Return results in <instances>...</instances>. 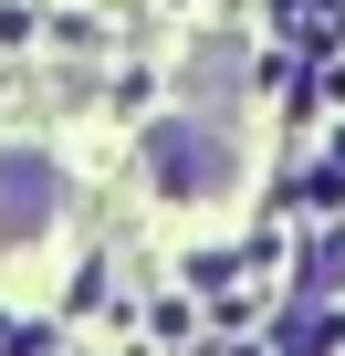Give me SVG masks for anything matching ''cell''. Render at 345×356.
Returning a JSON list of instances; mask_svg holds the SVG:
<instances>
[{
  "label": "cell",
  "mask_w": 345,
  "mask_h": 356,
  "mask_svg": "<svg viewBox=\"0 0 345 356\" xmlns=\"http://www.w3.org/2000/svg\"><path fill=\"white\" fill-rule=\"evenodd\" d=\"M146 189L157 200H220V189H241V147L220 136V126H199V115H167V126H146Z\"/></svg>",
  "instance_id": "6da1fadb"
},
{
  "label": "cell",
  "mask_w": 345,
  "mask_h": 356,
  "mask_svg": "<svg viewBox=\"0 0 345 356\" xmlns=\"http://www.w3.org/2000/svg\"><path fill=\"white\" fill-rule=\"evenodd\" d=\"M63 210V168L42 147H0V241H42Z\"/></svg>",
  "instance_id": "7a4b0ae2"
}]
</instances>
